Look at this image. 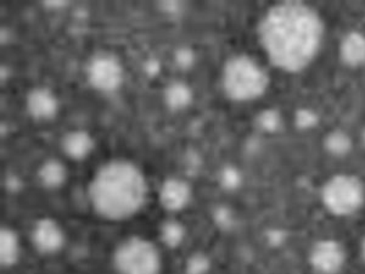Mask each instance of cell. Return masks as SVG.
<instances>
[{
	"label": "cell",
	"instance_id": "obj_18",
	"mask_svg": "<svg viewBox=\"0 0 365 274\" xmlns=\"http://www.w3.org/2000/svg\"><path fill=\"white\" fill-rule=\"evenodd\" d=\"M182 237H184V233L178 223H168L162 230V238L170 246H177L180 244Z\"/></svg>",
	"mask_w": 365,
	"mask_h": 274
},
{
	"label": "cell",
	"instance_id": "obj_3",
	"mask_svg": "<svg viewBox=\"0 0 365 274\" xmlns=\"http://www.w3.org/2000/svg\"><path fill=\"white\" fill-rule=\"evenodd\" d=\"M266 68L249 55H234L222 71V87L229 99L246 103L261 98L269 87Z\"/></svg>",
	"mask_w": 365,
	"mask_h": 274
},
{
	"label": "cell",
	"instance_id": "obj_17",
	"mask_svg": "<svg viewBox=\"0 0 365 274\" xmlns=\"http://www.w3.org/2000/svg\"><path fill=\"white\" fill-rule=\"evenodd\" d=\"M318 121H319L318 115L314 111L309 110V108H302V110H299L296 113V126L299 129H304V131L312 129L318 125Z\"/></svg>",
	"mask_w": 365,
	"mask_h": 274
},
{
	"label": "cell",
	"instance_id": "obj_10",
	"mask_svg": "<svg viewBox=\"0 0 365 274\" xmlns=\"http://www.w3.org/2000/svg\"><path fill=\"white\" fill-rule=\"evenodd\" d=\"M190 196V188L180 179H168L163 183L160 191L162 206L168 211H179L185 208Z\"/></svg>",
	"mask_w": 365,
	"mask_h": 274
},
{
	"label": "cell",
	"instance_id": "obj_7",
	"mask_svg": "<svg viewBox=\"0 0 365 274\" xmlns=\"http://www.w3.org/2000/svg\"><path fill=\"white\" fill-rule=\"evenodd\" d=\"M88 79L91 86L99 91H113L122 83L123 70L116 59L108 55H99L89 64Z\"/></svg>",
	"mask_w": 365,
	"mask_h": 274
},
{
	"label": "cell",
	"instance_id": "obj_1",
	"mask_svg": "<svg viewBox=\"0 0 365 274\" xmlns=\"http://www.w3.org/2000/svg\"><path fill=\"white\" fill-rule=\"evenodd\" d=\"M256 36L272 66L297 75L316 61L325 39L319 11L302 1H282L262 15Z\"/></svg>",
	"mask_w": 365,
	"mask_h": 274
},
{
	"label": "cell",
	"instance_id": "obj_11",
	"mask_svg": "<svg viewBox=\"0 0 365 274\" xmlns=\"http://www.w3.org/2000/svg\"><path fill=\"white\" fill-rule=\"evenodd\" d=\"M56 100L46 89H36L29 96V110L37 118H48L56 111Z\"/></svg>",
	"mask_w": 365,
	"mask_h": 274
},
{
	"label": "cell",
	"instance_id": "obj_8",
	"mask_svg": "<svg viewBox=\"0 0 365 274\" xmlns=\"http://www.w3.org/2000/svg\"><path fill=\"white\" fill-rule=\"evenodd\" d=\"M32 239L39 253L53 255L63 248L65 235L61 227L54 220L43 218L34 225Z\"/></svg>",
	"mask_w": 365,
	"mask_h": 274
},
{
	"label": "cell",
	"instance_id": "obj_5",
	"mask_svg": "<svg viewBox=\"0 0 365 274\" xmlns=\"http://www.w3.org/2000/svg\"><path fill=\"white\" fill-rule=\"evenodd\" d=\"M113 266L118 274H160L161 255L145 238L130 237L115 250Z\"/></svg>",
	"mask_w": 365,
	"mask_h": 274
},
{
	"label": "cell",
	"instance_id": "obj_4",
	"mask_svg": "<svg viewBox=\"0 0 365 274\" xmlns=\"http://www.w3.org/2000/svg\"><path fill=\"white\" fill-rule=\"evenodd\" d=\"M320 200L325 210L334 216H352L364 206V183L351 173L331 176L322 187Z\"/></svg>",
	"mask_w": 365,
	"mask_h": 274
},
{
	"label": "cell",
	"instance_id": "obj_16",
	"mask_svg": "<svg viewBox=\"0 0 365 274\" xmlns=\"http://www.w3.org/2000/svg\"><path fill=\"white\" fill-rule=\"evenodd\" d=\"M168 103L175 108H182L184 105H187L190 101V91L182 86H175L168 91Z\"/></svg>",
	"mask_w": 365,
	"mask_h": 274
},
{
	"label": "cell",
	"instance_id": "obj_14",
	"mask_svg": "<svg viewBox=\"0 0 365 274\" xmlns=\"http://www.w3.org/2000/svg\"><path fill=\"white\" fill-rule=\"evenodd\" d=\"M93 149V139L84 132H73L65 137L63 150L70 158L82 160Z\"/></svg>",
	"mask_w": 365,
	"mask_h": 274
},
{
	"label": "cell",
	"instance_id": "obj_9",
	"mask_svg": "<svg viewBox=\"0 0 365 274\" xmlns=\"http://www.w3.org/2000/svg\"><path fill=\"white\" fill-rule=\"evenodd\" d=\"M339 56L342 64L351 68L365 65V34L359 31H349L341 38Z\"/></svg>",
	"mask_w": 365,
	"mask_h": 274
},
{
	"label": "cell",
	"instance_id": "obj_13",
	"mask_svg": "<svg viewBox=\"0 0 365 274\" xmlns=\"http://www.w3.org/2000/svg\"><path fill=\"white\" fill-rule=\"evenodd\" d=\"M324 149L334 158H346L353 149L352 138L344 131H331L324 138Z\"/></svg>",
	"mask_w": 365,
	"mask_h": 274
},
{
	"label": "cell",
	"instance_id": "obj_12",
	"mask_svg": "<svg viewBox=\"0 0 365 274\" xmlns=\"http://www.w3.org/2000/svg\"><path fill=\"white\" fill-rule=\"evenodd\" d=\"M19 258H20V241L16 233L8 227L1 228V237H0L1 266H14Z\"/></svg>",
	"mask_w": 365,
	"mask_h": 274
},
{
	"label": "cell",
	"instance_id": "obj_15",
	"mask_svg": "<svg viewBox=\"0 0 365 274\" xmlns=\"http://www.w3.org/2000/svg\"><path fill=\"white\" fill-rule=\"evenodd\" d=\"M41 179L46 187H60L66 179V170L60 162L48 161L41 168Z\"/></svg>",
	"mask_w": 365,
	"mask_h": 274
},
{
	"label": "cell",
	"instance_id": "obj_23",
	"mask_svg": "<svg viewBox=\"0 0 365 274\" xmlns=\"http://www.w3.org/2000/svg\"><path fill=\"white\" fill-rule=\"evenodd\" d=\"M361 139H363V143H364L365 146V128L364 131H363V134H361Z\"/></svg>",
	"mask_w": 365,
	"mask_h": 274
},
{
	"label": "cell",
	"instance_id": "obj_6",
	"mask_svg": "<svg viewBox=\"0 0 365 274\" xmlns=\"http://www.w3.org/2000/svg\"><path fill=\"white\" fill-rule=\"evenodd\" d=\"M347 253L340 241L331 238L317 240L308 253V262L317 274H339L344 270Z\"/></svg>",
	"mask_w": 365,
	"mask_h": 274
},
{
	"label": "cell",
	"instance_id": "obj_20",
	"mask_svg": "<svg viewBox=\"0 0 365 274\" xmlns=\"http://www.w3.org/2000/svg\"><path fill=\"white\" fill-rule=\"evenodd\" d=\"M240 175H239V172L237 170H234V168H228V170H225L223 172V175H222V181H223V184H225V188H228V189H235V188L239 187V184H240Z\"/></svg>",
	"mask_w": 365,
	"mask_h": 274
},
{
	"label": "cell",
	"instance_id": "obj_21",
	"mask_svg": "<svg viewBox=\"0 0 365 274\" xmlns=\"http://www.w3.org/2000/svg\"><path fill=\"white\" fill-rule=\"evenodd\" d=\"M208 270V262L205 258H195L189 263V273L204 274Z\"/></svg>",
	"mask_w": 365,
	"mask_h": 274
},
{
	"label": "cell",
	"instance_id": "obj_2",
	"mask_svg": "<svg viewBox=\"0 0 365 274\" xmlns=\"http://www.w3.org/2000/svg\"><path fill=\"white\" fill-rule=\"evenodd\" d=\"M148 194L145 176L128 160L106 162L93 176L88 189L93 210L113 222L135 216L144 208Z\"/></svg>",
	"mask_w": 365,
	"mask_h": 274
},
{
	"label": "cell",
	"instance_id": "obj_22",
	"mask_svg": "<svg viewBox=\"0 0 365 274\" xmlns=\"http://www.w3.org/2000/svg\"><path fill=\"white\" fill-rule=\"evenodd\" d=\"M361 256L363 258V261L365 262V235L361 241Z\"/></svg>",
	"mask_w": 365,
	"mask_h": 274
},
{
	"label": "cell",
	"instance_id": "obj_19",
	"mask_svg": "<svg viewBox=\"0 0 365 274\" xmlns=\"http://www.w3.org/2000/svg\"><path fill=\"white\" fill-rule=\"evenodd\" d=\"M259 121H261L262 128L266 129L268 132L278 131L282 123V118L279 116V113L273 110L262 113Z\"/></svg>",
	"mask_w": 365,
	"mask_h": 274
}]
</instances>
